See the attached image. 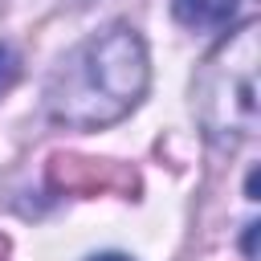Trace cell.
Wrapping results in <instances>:
<instances>
[{"mask_svg":"<svg viewBox=\"0 0 261 261\" xmlns=\"http://www.w3.org/2000/svg\"><path fill=\"white\" fill-rule=\"evenodd\" d=\"M245 0H171L175 20L188 29H228Z\"/></svg>","mask_w":261,"mask_h":261,"instance_id":"obj_3","label":"cell"},{"mask_svg":"<svg viewBox=\"0 0 261 261\" xmlns=\"http://www.w3.org/2000/svg\"><path fill=\"white\" fill-rule=\"evenodd\" d=\"M16 73H20V57H16L8 45H0V94L16 82Z\"/></svg>","mask_w":261,"mask_h":261,"instance_id":"obj_4","label":"cell"},{"mask_svg":"<svg viewBox=\"0 0 261 261\" xmlns=\"http://www.w3.org/2000/svg\"><path fill=\"white\" fill-rule=\"evenodd\" d=\"M90 261H130V257H122V253H98V257H90Z\"/></svg>","mask_w":261,"mask_h":261,"instance_id":"obj_5","label":"cell"},{"mask_svg":"<svg viewBox=\"0 0 261 261\" xmlns=\"http://www.w3.org/2000/svg\"><path fill=\"white\" fill-rule=\"evenodd\" d=\"M196 106L208 139L241 143L257 130V24L245 20L204 61L196 77Z\"/></svg>","mask_w":261,"mask_h":261,"instance_id":"obj_2","label":"cell"},{"mask_svg":"<svg viewBox=\"0 0 261 261\" xmlns=\"http://www.w3.org/2000/svg\"><path fill=\"white\" fill-rule=\"evenodd\" d=\"M151 82L147 45L135 29L114 24L106 33L86 37L65 61L53 69L45 90V110L57 126L98 130L118 122L139 106Z\"/></svg>","mask_w":261,"mask_h":261,"instance_id":"obj_1","label":"cell"}]
</instances>
